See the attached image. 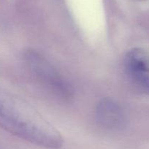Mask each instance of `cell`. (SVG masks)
Listing matches in <instances>:
<instances>
[{
	"label": "cell",
	"instance_id": "cell-1",
	"mask_svg": "<svg viewBox=\"0 0 149 149\" xmlns=\"http://www.w3.org/2000/svg\"><path fill=\"white\" fill-rule=\"evenodd\" d=\"M0 127L28 142L59 149L63 140L59 131L24 99L0 87Z\"/></svg>",
	"mask_w": 149,
	"mask_h": 149
},
{
	"label": "cell",
	"instance_id": "cell-2",
	"mask_svg": "<svg viewBox=\"0 0 149 149\" xmlns=\"http://www.w3.org/2000/svg\"><path fill=\"white\" fill-rule=\"evenodd\" d=\"M124 68L132 84L149 93V53L140 48H132L124 58Z\"/></svg>",
	"mask_w": 149,
	"mask_h": 149
},
{
	"label": "cell",
	"instance_id": "cell-3",
	"mask_svg": "<svg viewBox=\"0 0 149 149\" xmlns=\"http://www.w3.org/2000/svg\"><path fill=\"white\" fill-rule=\"evenodd\" d=\"M96 118L99 124L109 129L119 128L125 121L122 107L111 99L100 101L96 109Z\"/></svg>",
	"mask_w": 149,
	"mask_h": 149
},
{
	"label": "cell",
	"instance_id": "cell-4",
	"mask_svg": "<svg viewBox=\"0 0 149 149\" xmlns=\"http://www.w3.org/2000/svg\"><path fill=\"white\" fill-rule=\"evenodd\" d=\"M26 58L32 70L35 71L38 75L41 76L45 82L47 81V83H49L51 87L52 86L57 90L61 91L62 93L66 91V89L64 87L65 86L61 81L62 80L45 59L35 53L28 54Z\"/></svg>",
	"mask_w": 149,
	"mask_h": 149
}]
</instances>
